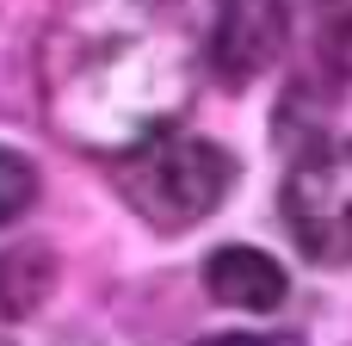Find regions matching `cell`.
Here are the masks:
<instances>
[{
  "instance_id": "cell-3",
  "label": "cell",
  "mask_w": 352,
  "mask_h": 346,
  "mask_svg": "<svg viewBox=\"0 0 352 346\" xmlns=\"http://www.w3.org/2000/svg\"><path fill=\"white\" fill-rule=\"evenodd\" d=\"M285 6L278 0H241L217 19V37H210V68L229 80V87H248L254 74H266L285 50Z\"/></svg>"
},
{
  "instance_id": "cell-7",
  "label": "cell",
  "mask_w": 352,
  "mask_h": 346,
  "mask_svg": "<svg viewBox=\"0 0 352 346\" xmlns=\"http://www.w3.org/2000/svg\"><path fill=\"white\" fill-rule=\"evenodd\" d=\"M198 346H297V340H278V334H210Z\"/></svg>"
},
{
  "instance_id": "cell-1",
  "label": "cell",
  "mask_w": 352,
  "mask_h": 346,
  "mask_svg": "<svg viewBox=\"0 0 352 346\" xmlns=\"http://www.w3.org/2000/svg\"><path fill=\"white\" fill-rule=\"evenodd\" d=\"M124 198L161 229V235H179L192 223H204L229 186H235V155L204 142V136H161L148 142L124 173H118Z\"/></svg>"
},
{
  "instance_id": "cell-8",
  "label": "cell",
  "mask_w": 352,
  "mask_h": 346,
  "mask_svg": "<svg viewBox=\"0 0 352 346\" xmlns=\"http://www.w3.org/2000/svg\"><path fill=\"white\" fill-rule=\"evenodd\" d=\"M0 346H6V340H0Z\"/></svg>"
},
{
  "instance_id": "cell-5",
  "label": "cell",
  "mask_w": 352,
  "mask_h": 346,
  "mask_svg": "<svg viewBox=\"0 0 352 346\" xmlns=\"http://www.w3.org/2000/svg\"><path fill=\"white\" fill-rule=\"evenodd\" d=\"M31 198H37V173H31V161H25L19 149L0 142V223H12L19 210H31Z\"/></svg>"
},
{
  "instance_id": "cell-6",
  "label": "cell",
  "mask_w": 352,
  "mask_h": 346,
  "mask_svg": "<svg viewBox=\"0 0 352 346\" xmlns=\"http://www.w3.org/2000/svg\"><path fill=\"white\" fill-rule=\"evenodd\" d=\"M322 62L334 74H352V12H340V19L322 25Z\"/></svg>"
},
{
  "instance_id": "cell-2",
  "label": "cell",
  "mask_w": 352,
  "mask_h": 346,
  "mask_svg": "<svg viewBox=\"0 0 352 346\" xmlns=\"http://www.w3.org/2000/svg\"><path fill=\"white\" fill-rule=\"evenodd\" d=\"M285 229L316 266H352V142H322L291 167Z\"/></svg>"
},
{
  "instance_id": "cell-4",
  "label": "cell",
  "mask_w": 352,
  "mask_h": 346,
  "mask_svg": "<svg viewBox=\"0 0 352 346\" xmlns=\"http://www.w3.org/2000/svg\"><path fill=\"white\" fill-rule=\"evenodd\" d=\"M204 291H210L217 303H229V310L266 316V310L285 303L291 279H285V266H278L272 254H260V248H217V254L204 260Z\"/></svg>"
}]
</instances>
